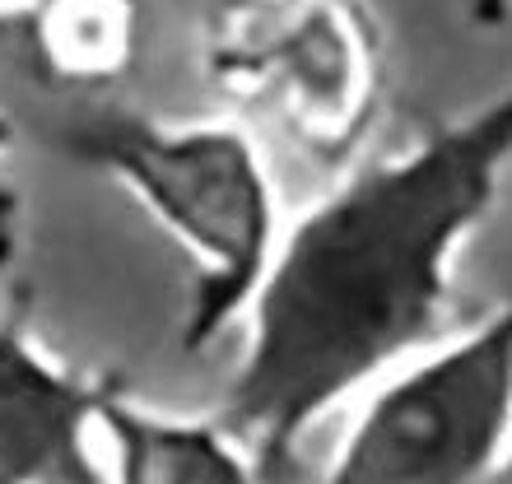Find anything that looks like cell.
Listing matches in <instances>:
<instances>
[{"label": "cell", "instance_id": "6da1fadb", "mask_svg": "<svg viewBox=\"0 0 512 484\" xmlns=\"http://www.w3.org/2000/svg\"><path fill=\"white\" fill-rule=\"evenodd\" d=\"M512 163V98L494 94L382 159H359L284 219L210 415L289 484L312 429L457 326V261Z\"/></svg>", "mask_w": 512, "mask_h": 484}, {"label": "cell", "instance_id": "7a4b0ae2", "mask_svg": "<svg viewBox=\"0 0 512 484\" xmlns=\"http://www.w3.org/2000/svg\"><path fill=\"white\" fill-rule=\"evenodd\" d=\"M56 149L126 191L187 261L182 350H215L243 317L284 210L252 126L238 117H149L98 108L56 131Z\"/></svg>", "mask_w": 512, "mask_h": 484}, {"label": "cell", "instance_id": "3957f363", "mask_svg": "<svg viewBox=\"0 0 512 484\" xmlns=\"http://www.w3.org/2000/svg\"><path fill=\"white\" fill-rule=\"evenodd\" d=\"M312 484H508L512 312L457 322L364 387Z\"/></svg>", "mask_w": 512, "mask_h": 484}, {"label": "cell", "instance_id": "277c9868", "mask_svg": "<svg viewBox=\"0 0 512 484\" xmlns=\"http://www.w3.org/2000/svg\"><path fill=\"white\" fill-rule=\"evenodd\" d=\"M201 61L219 94L331 173L364 159L382 121L387 56L364 0H219Z\"/></svg>", "mask_w": 512, "mask_h": 484}, {"label": "cell", "instance_id": "5b68a950", "mask_svg": "<svg viewBox=\"0 0 512 484\" xmlns=\"http://www.w3.org/2000/svg\"><path fill=\"white\" fill-rule=\"evenodd\" d=\"M112 373H84L38 336L28 294L0 303V484H103L98 401Z\"/></svg>", "mask_w": 512, "mask_h": 484}, {"label": "cell", "instance_id": "8992f818", "mask_svg": "<svg viewBox=\"0 0 512 484\" xmlns=\"http://www.w3.org/2000/svg\"><path fill=\"white\" fill-rule=\"evenodd\" d=\"M94 443L103 484H266L256 457L215 415L149 405L122 377L98 401Z\"/></svg>", "mask_w": 512, "mask_h": 484}, {"label": "cell", "instance_id": "52a82bcc", "mask_svg": "<svg viewBox=\"0 0 512 484\" xmlns=\"http://www.w3.org/2000/svg\"><path fill=\"white\" fill-rule=\"evenodd\" d=\"M24 38L56 89L103 94L140 61L145 0H47Z\"/></svg>", "mask_w": 512, "mask_h": 484}, {"label": "cell", "instance_id": "ba28073f", "mask_svg": "<svg viewBox=\"0 0 512 484\" xmlns=\"http://www.w3.org/2000/svg\"><path fill=\"white\" fill-rule=\"evenodd\" d=\"M10 145H14V126L0 117V275L14 266L19 238H24V205H19V187L10 177Z\"/></svg>", "mask_w": 512, "mask_h": 484}, {"label": "cell", "instance_id": "9c48e42d", "mask_svg": "<svg viewBox=\"0 0 512 484\" xmlns=\"http://www.w3.org/2000/svg\"><path fill=\"white\" fill-rule=\"evenodd\" d=\"M47 0H0V33H24Z\"/></svg>", "mask_w": 512, "mask_h": 484}]
</instances>
